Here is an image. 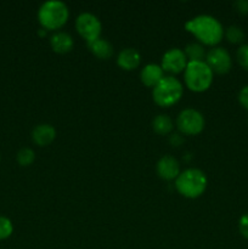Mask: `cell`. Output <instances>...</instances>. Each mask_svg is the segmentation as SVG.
Masks as SVG:
<instances>
[{
  "instance_id": "obj_9",
  "label": "cell",
  "mask_w": 248,
  "mask_h": 249,
  "mask_svg": "<svg viewBox=\"0 0 248 249\" xmlns=\"http://www.w3.org/2000/svg\"><path fill=\"white\" fill-rule=\"evenodd\" d=\"M187 66V57L182 50L177 48H173L168 50L162 57L163 71L170 73H180L185 71Z\"/></svg>"
},
{
  "instance_id": "obj_14",
  "label": "cell",
  "mask_w": 248,
  "mask_h": 249,
  "mask_svg": "<svg viewBox=\"0 0 248 249\" xmlns=\"http://www.w3.org/2000/svg\"><path fill=\"white\" fill-rule=\"evenodd\" d=\"M88 48L91 51L92 55H95L100 60H108L113 55V46L106 39L99 38L94 41H90L88 43Z\"/></svg>"
},
{
  "instance_id": "obj_18",
  "label": "cell",
  "mask_w": 248,
  "mask_h": 249,
  "mask_svg": "<svg viewBox=\"0 0 248 249\" xmlns=\"http://www.w3.org/2000/svg\"><path fill=\"white\" fill-rule=\"evenodd\" d=\"M16 160L19 165H22V167H28L35 160V153H34V151L32 148L23 147L17 152Z\"/></svg>"
},
{
  "instance_id": "obj_13",
  "label": "cell",
  "mask_w": 248,
  "mask_h": 249,
  "mask_svg": "<svg viewBox=\"0 0 248 249\" xmlns=\"http://www.w3.org/2000/svg\"><path fill=\"white\" fill-rule=\"evenodd\" d=\"M141 82L146 85V87H153L155 88L160 80L164 78L163 75V68L160 66L156 65V63H150L146 65L141 71Z\"/></svg>"
},
{
  "instance_id": "obj_24",
  "label": "cell",
  "mask_w": 248,
  "mask_h": 249,
  "mask_svg": "<svg viewBox=\"0 0 248 249\" xmlns=\"http://www.w3.org/2000/svg\"><path fill=\"white\" fill-rule=\"evenodd\" d=\"M235 9L237 10V12L242 15L248 14V0H237L235 2Z\"/></svg>"
},
{
  "instance_id": "obj_1",
  "label": "cell",
  "mask_w": 248,
  "mask_h": 249,
  "mask_svg": "<svg viewBox=\"0 0 248 249\" xmlns=\"http://www.w3.org/2000/svg\"><path fill=\"white\" fill-rule=\"evenodd\" d=\"M185 29L206 45H215L221 40L224 29L220 22L209 15H199L185 23Z\"/></svg>"
},
{
  "instance_id": "obj_2",
  "label": "cell",
  "mask_w": 248,
  "mask_h": 249,
  "mask_svg": "<svg viewBox=\"0 0 248 249\" xmlns=\"http://www.w3.org/2000/svg\"><path fill=\"white\" fill-rule=\"evenodd\" d=\"M185 84L196 92L206 91L213 82V71L203 61H189L184 73Z\"/></svg>"
},
{
  "instance_id": "obj_8",
  "label": "cell",
  "mask_w": 248,
  "mask_h": 249,
  "mask_svg": "<svg viewBox=\"0 0 248 249\" xmlns=\"http://www.w3.org/2000/svg\"><path fill=\"white\" fill-rule=\"evenodd\" d=\"M206 63L213 72L218 74H225L232 66L230 53L224 48L211 49L206 55Z\"/></svg>"
},
{
  "instance_id": "obj_19",
  "label": "cell",
  "mask_w": 248,
  "mask_h": 249,
  "mask_svg": "<svg viewBox=\"0 0 248 249\" xmlns=\"http://www.w3.org/2000/svg\"><path fill=\"white\" fill-rule=\"evenodd\" d=\"M226 39L232 44H240L245 40V32L238 26H230L225 32Z\"/></svg>"
},
{
  "instance_id": "obj_23",
  "label": "cell",
  "mask_w": 248,
  "mask_h": 249,
  "mask_svg": "<svg viewBox=\"0 0 248 249\" xmlns=\"http://www.w3.org/2000/svg\"><path fill=\"white\" fill-rule=\"evenodd\" d=\"M238 101L246 109H248V85L241 89L240 94H238Z\"/></svg>"
},
{
  "instance_id": "obj_21",
  "label": "cell",
  "mask_w": 248,
  "mask_h": 249,
  "mask_svg": "<svg viewBox=\"0 0 248 249\" xmlns=\"http://www.w3.org/2000/svg\"><path fill=\"white\" fill-rule=\"evenodd\" d=\"M236 57H237L238 63H240L241 67L243 70L248 71V44L245 45H241L237 49V53H236Z\"/></svg>"
},
{
  "instance_id": "obj_17",
  "label": "cell",
  "mask_w": 248,
  "mask_h": 249,
  "mask_svg": "<svg viewBox=\"0 0 248 249\" xmlns=\"http://www.w3.org/2000/svg\"><path fill=\"white\" fill-rule=\"evenodd\" d=\"M185 55L190 61H202L206 56L204 48L198 43H190L185 48Z\"/></svg>"
},
{
  "instance_id": "obj_11",
  "label": "cell",
  "mask_w": 248,
  "mask_h": 249,
  "mask_svg": "<svg viewBox=\"0 0 248 249\" xmlns=\"http://www.w3.org/2000/svg\"><path fill=\"white\" fill-rule=\"evenodd\" d=\"M56 130L50 124H39L32 131V139L38 146H48L55 140Z\"/></svg>"
},
{
  "instance_id": "obj_6",
  "label": "cell",
  "mask_w": 248,
  "mask_h": 249,
  "mask_svg": "<svg viewBox=\"0 0 248 249\" xmlns=\"http://www.w3.org/2000/svg\"><path fill=\"white\" fill-rule=\"evenodd\" d=\"M177 129L186 135H197L204 129V117L194 108H186L177 118Z\"/></svg>"
},
{
  "instance_id": "obj_5",
  "label": "cell",
  "mask_w": 248,
  "mask_h": 249,
  "mask_svg": "<svg viewBox=\"0 0 248 249\" xmlns=\"http://www.w3.org/2000/svg\"><path fill=\"white\" fill-rule=\"evenodd\" d=\"M182 84L174 77H164L155 88L152 96L156 104L160 107L175 105L182 96Z\"/></svg>"
},
{
  "instance_id": "obj_3",
  "label": "cell",
  "mask_w": 248,
  "mask_h": 249,
  "mask_svg": "<svg viewBox=\"0 0 248 249\" xmlns=\"http://www.w3.org/2000/svg\"><path fill=\"white\" fill-rule=\"evenodd\" d=\"M175 187L184 197L197 198L206 191L207 177L199 169H186L175 179Z\"/></svg>"
},
{
  "instance_id": "obj_4",
  "label": "cell",
  "mask_w": 248,
  "mask_h": 249,
  "mask_svg": "<svg viewBox=\"0 0 248 249\" xmlns=\"http://www.w3.org/2000/svg\"><path fill=\"white\" fill-rule=\"evenodd\" d=\"M70 11L65 2L60 0L45 1L38 11V19L45 29H58L67 22Z\"/></svg>"
},
{
  "instance_id": "obj_10",
  "label": "cell",
  "mask_w": 248,
  "mask_h": 249,
  "mask_svg": "<svg viewBox=\"0 0 248 249\" xmlns=\"http://www.w3.org/2000/svg\"><path fill=\"white\" fill-rule=\"evenodd\" d=\"M157 174L164 180H174L180 174L179 162L172 156H163L157 163Z\"/></svg>"
},
{
  "instance_id": "obj_16",
  "label": "cell",
  "mask_w": 248,
  "mask_h": 249,
  "mask_svg": "<svg viewBox=\"0 0 248 249\" xmlns=\"http://www.w3.org/2000/svg\"><path fill=\"white\" fill-rule=\"evenodd\" d=\"M152 128L159 135H167L173 130V121L167 114H159L152 121Z\"/></svg>"
},
{
  "instance_id": "obj_15",
  "label": "cell",
  "mask_w": 248,
  "mask_h": 249,
  "mask_svg": "<svg viewBox=\"0 0 248 249\" xmlns=\"http://www.w3.org/2000/svg\"><path fill=\"white\" fill-rule=\"evenodd\" d=\"M51 48L55 53H70L73 49V38L68 33L65 32H58L53 34L50 39Z\"/></svg>"
},
{
  "instance_id": "obj_7",
  "label": "cell",
  "mask_w": 248,
  "mask_h": 249,
  "mask_svg": "<svg viewBox=\"0 0 248 249\" xmlns=\"http://www.w3.org/2000/svg\"><path fill=\"white\" fill-rule=\"evenodd\" d=\"M75 28L78 33L88 41H94L100 38L101 34V22L95 15L89 12H83L77 17L75 21Z\"/></svg>"
},
{
  "instance_id": "obj_12",
  "label": "cell",
  "mask_w": 248,
  "mask_h": 249,
  "mask_svg": "<svg viewBox=\"0 0 248 249\" xmlns=\"http://www.w3.org/2000/svg\"><path fill=\"white\" fill-rule=\"evenodd\" d=\"M141 56L136 49L126 48L119 53L118 57H117V63L121 68L125 71L135 70L139 65H140Z\"/></svg>"
},
{
  "instance_id": "obj_22",
  "label": "cell",
  "mask_w": 248,
  "mask_h": 249,
  "mask_svg": "<svg viewBox=\"0 0 248 249\" xmlns=\"http://www.w3.org/2000/svg\"><path fill=\"white\" fill-rule=\"evenodd\" d=\"M238 230H240V233L248 240V213L243 214L240 218V221H238Z\"/></svg>"
},
{
  "instance_id": "obj_20",
  "label": "cell",
  "mask_w": 248,
  "mask_h": 249,
  "mask_svg": "<svg viewBox=\"0 0 248 249\" xmlns=\"http://www.w3.org/2000/svg\"><path fill=\"white\" fill-rule=\"evenodd\" d=\"M14 232V225L6 216L0 215V240H6Z\"/></svg>"
}]
</instances>
